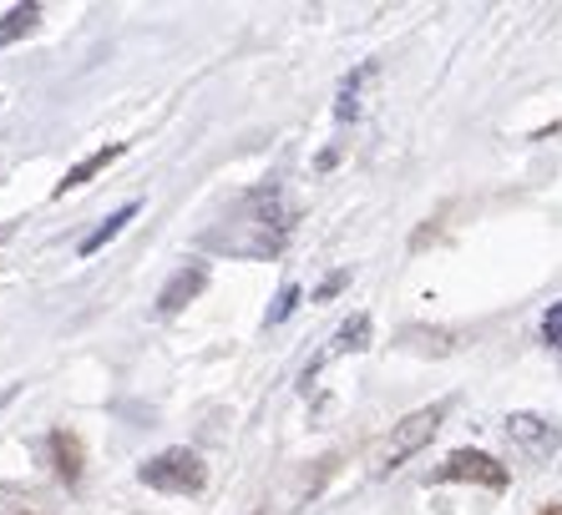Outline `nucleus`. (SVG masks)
<instances>
[{"instance_id": "3", "label": "nucleus", "mask_w": 562, "mask_h": 515, "mask_svg": "<svg viewBox=\"0 0 562 515\" xmlns=\"http://www.w3.org/2000/svg\"><path fill=\"white\" fill-rule=\"evenodd\" d=\"M436 485H451V480H471V485H486V490H507V465L492 460L486 450H451L446 465L436 470Z\"/></svg>"}, {"instance_id": "2", "label": "nucleus", "mask_w": 562, "mask_h": 515, "mask_svg": "<svg viewBox=\"0 0 562 515\" xmlns=\"http://www.w3.org/2000/svg\"><path fill=\"white\" fill-rule=\"evenodd\" d=\"M446 414H451V404H446V400H436V404H426V410L406 414V420L391 430V439H385V455H380V476L401 470V465H406L411 455L420 450V445H431V435L441 430Z\"/></svg>"}, {"instance_id": "7", "label": "nucleus", "mask_w": 562, "mask_h": 515, "mask_svg": "<svg viewBox=\"0 0 562 515\" xmlns=\"http://www.w3.org/2000/svg\"><path fill=\"white\" fill-rule=\"evenodd\" d=\"M52 470H56V480L61 485H77L81 480V435L77 430H52Z\"/></svg>"}, {"instance_id": "4", "label": "nucleus", "mask_w": 562, "mask_h": 515, "mask_svg": "<svg viewBox=\"0 0 562 515\" xmlns=\"http://www.w3.org/2000/svg\"><path fill=\"white\" fill-rule=\"evenodd\" d=\"M507 439L522 455H532V460H552L562 450V430L552 425L548 414H532V410L507 414Z\"/></svg>"}, {"instance_id": "10", "label": "nucleus", "mask_w": 562, "mask_h": 515, "mask_svg": "<svg viewBox=\"0 0 562 515\" xmlns=\"http://www.w3.org/2000/svg\"><path fill=\"white\" fill-rule=\"evenodd\" d=\"M370 334H375L370 313H350V319L340 323V334H335V354H360V348H370Z\"/></svg>"}, {"instance_id": "11", "label": "nucleus", "mask_w": 562, "mask_h": 515, "mask_svg": "<svg viewBox=\"0 0 562 515\" xmlns=\"http://www.w3.org/2000/svg\"><path fill=\"white\" fill-rule=\"evenodd\" d=\"M370 71H375V66H360V71H350V77L340 81V102H335L340 122H355V112H360V81H366Z\"/></svg>"}, {"instance_id": "14", "label": "nucleus", "mask_w": 562, "mask_h": 515, "mask_svg": "<svg viewBox=\"0 0 562 515\" xmlns=\"http://www.w3.org/2000/svg\"><path fill=\"white\" fill-rule=\"evenodd\" d=\"M345 284H350V273H329V278H325V284H319V294H314V298H335Z\"/></svg>"}, {"instance_id": "12", "label": "nucleus", "mask_w": 562, "mask_h": 515, "mask_svg": "<svg viewBox=\"0 0 562 515\" xmlns=\"http://www.w3.org/2000/svg\"><path fill=\"white\" fill-rule=\"evenodd\" d=\"M537 334H542L548 348H562V298L548 304V313H542V323H537Z\"/></svg>"}, {"instance_id": "8", "label": "nucleus", "mask_w": 562, "mask_h": 515, "mask_svg": "<svg viewBox=\"0 0 562 515\" xmlns=\"http://www.w3.org/2000/svg\"><path fill=\"white\" fill-rule=\"evenodd\" d=\"M137 213H143V203H122L117 213H112V218H106V222H97V228L87 232V238H81V243H77V253H81V258H97L106 243H112V238H117L122 228H127L132 218H137Z\"/></svg>"}, {"instance_id": "13", "label": "nucleus", "mask_w": 562, "mask_h": 515, "mask_svg": "<svg viewBox=\"0 0 562 515\" xmlns=\"http://www.w3.org/2000/svg\"><path fill=\"white\" fill-rule=\"evenodd\" d=\"M294 309H300V284H284L279 288V298H274V309L263 313V323H284Z\"/></svg>"}, {"instance_id": "1", "label": "nucleus", "mask_w": 562, "mask_h": 515, "mask_svg": "<svg viewBox=\"0 0 562 515\" xmlns=\"http://www.w3.org/2000/svg\"><path fill=\"white\" fill-rule=\"evenodd\" d=\"M137 480L147 490H162V495H203L209 490V465L188 445H172V450H157L153 460L137 465Z\"/></svg>"}, {"instance_id": "6", "label": "nucleus", "mask_w": 562, "mask_h": 515, "mask_svg": "<svg viewBox=\"0 0 562 515\" xmlns=\"http://www.w3.org/2000/svg\"><path fill=\"white\" fill-rule=\"evenodd\" d=\"M122 152H127V142H106V147H97L92 157H81L77 168H71L61 182H56V187H52V197H66V193H71V187H87V182H92L97 172H106V168H112V162H117Z\"/></svg>"}, {"instance_id": "9", "label": "nucleus", "mask_w": 562, "mask_h": 515, "mask_svg": "<svg viewBox=\"0 0 562 515\" xmlns=\"http://www.w3.org/2000/svg\"><path fill=\"white\" fill-rule=\"evenodd\" d=\"M36 26H41V5L36 0H21V5H11L5 21H0V46H15V41L31 36Z\"/></svg>"}, {"instance_id": "15", "label": "nucleus", "mask_w": 562, "mask_h": 515, "mask_svg": "<svg viewBox=\"0 0 562 515\" xmlns=\"http://www.w3.org/2000/svg\"><path fill=\"white\" fill-rule=\"evenodd\" d=\"M537 515H562V501H552V505H542Z\"/></svg>"}, {"instance_id": "5", "label": "nucleus", "mask_w": 562, "mask_h": 515, "mask_svg": "<svg viewBox=\"0 0 562 515\" xmlns=\"http://www.w3.org/2000/svg\"><path fill=\"white\" fill-rule=\"evenodd\" d=\"M203 288H209V263H198V258H193V263H183V268L162 284V294H157V313H162V319L183 313L188 304L203 294Z\"/></svg>"}]
</instances>
